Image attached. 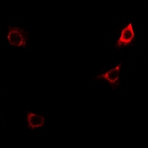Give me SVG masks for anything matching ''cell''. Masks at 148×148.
Wrapping results in <instances>:
<instances>
[{
    "instance_id": "3957f363",
    "label": "cell",
    "mask_w": 148,
    "mask_h": 148,
    "mask_svg": "<svg viewBox=\"0 0 148 148\" xmlns=\"http://www.w3.org/2000/svg\"><path fill=\"white\" fill-rule=\"evenodd\" d=\"M26 119L28 127L31 130L41 128L45 124V119L44 116L33 112L27 113Z\"/></svg>"
},
{
    "instance_id": "6da1fadb",
    "label": "cell",
    "mask_w": 148,
    "mask_h": 148,
    "mask_svg": "<svg viewBox=\"0 0 148 148\" xmlns=\"http://www.w3.org/2000/svg\"><path fill=\"white\" fill-rule=\"evenodd\" d=\"M8 42L16 47H25L29 41V34L24 29L18 26H10L6 35Z\"/></svg>"
},
{
    "instance_id": "277c9868",
    "label": "cell",
    "mask_w": 148,
    "mask_h": 148,
    "mask_svg": "<svg viewBox=\"0 0 148 148\" xmlns=\"http://www.w3.org/2000/svg\"><path fill=\"white\" fill-rule=\"evenodd\" d=\"M135 36L133 27L132 23L123 29L119 40L117 42L116 46L120 47L122 45H128L133 40Z\"/></svg>"
},
{
    "instance_id": "7a4b0ae2",
    "label": "cell",
    "mask_w": 148,
    "mask_h": 148,
    "mask_svg": "<svg viewBox=\"0 0 148 148\" xmlns=\"http://www.w3.org/2000/svg\"><path fill=\"white\" fill-rule=\"evenodd\" d=\"M121 65V64H119L105 73L97 76V78L106 80L108 81L110 85L114 87H116L119 85V74Z\"/></svg>"
}]
</instances>
